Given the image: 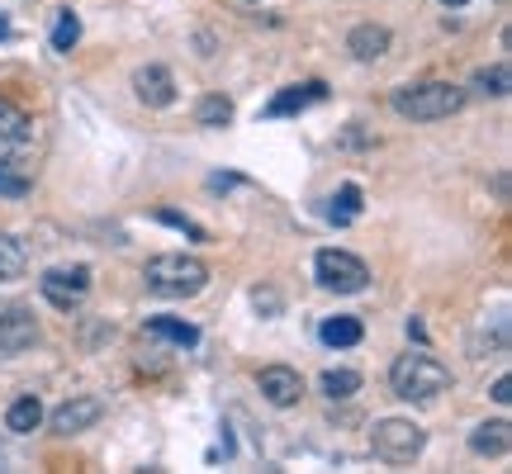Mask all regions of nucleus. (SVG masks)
<instances>
[{"label": "nucleus", "mask_w": 512, "mask_h": 474, "mask_svg": "<svg viewBox=\"0 0 512 474\" xmlns=\"http://www.w3.org/2000/svg\"><path fill=\"white\" fill-rule=\"evenodd\" d=\"M470 91L465 86H451V81H422V86H403L394 91V114L399 119H413V124H437V119H451V114L465 110Z\"/></svg>", "instance_id": "f257e3e1"}, {"label": "nucleus", "mask_w": 512, "mask_h": 474, "mask_svg": "<svg viewBox=\"0 0 512 474\" xmlns=\"http://www.w3.org/2000/svg\"><path fill=\"white\" fill-rule=\"evenodd\" d=\"M143 285L152 294H162V299H195L209 285V266L200 256H185V252L152 256L143 266Z\"/></svg>", "instance_id": "f03ea898"}, {"label": "nucleus", "mask_w": 512, "mask_h": 474, "mask_svg": "<svg viewBox=\"0 0 512 474\" xmlns=\"http://www.w3.org/2000/svg\"><path fill=\"white\" fill-rule=\"evenodd\" d=\"M446 384H451V370L427 351H408L389 365V389L408 403H432L437 394H446Z\"/></svg>", "instance_id": "7ed1b4c3"}, {"label": "nucleus", "mask_w": 512, "mask_h": 474, "mask_svg": "<svg viewBox=\"0 0 512 474\" xmlns=\"http://www.w3.org/2000/svg\"><path fill=\"white\" fill-rule=\"evenodd\" d=\"M422 446H427V432L408 418H384V422H375V432H370V451H375L384 465H413V460L422 456Z\"/></svg>", "instance_id": "20e7f679"}, {"label": "nucleus", "mask_w": 512, "mask_h": 474, "mask_svg": "<svg viewBox=\"0 0 512 474\" xmlns=\"http://www.w3.org/2000/svg\"><path fill=\"white\" fill-rule=\"evenodd\" d=\"M313 275H318V285L332 294H361L370 285L366 261L342 252V247H323V252L313 256Z\"/></svg>", "instance_id": "39448f33"}, {"label": "nucleus", "mask_w": 512, "mask_h": 474, "mask_svg": "<svg viewBox=\"0 0 512 474\" xmlns=\"http://www.w3.org/2000/svg\"><path fill=\"white\" fill-rule=\"evenodd\" d=\"M38 290H43V299L53 309H76L91 294V266H57V271L38 280Z\"/></svg>", "instance_id": "423d86ee"}, {"label": "nucleus", "mask_w": 512, "mask_h": 474, "mask_svg": "<svg viewBox=\"0 0 512 474\" xmlns=\"http://www.w3.org/2000/svg\"><path fill=\"white\" fill-rule=\"evenodd\" d=\"M256 389H261V399L275 403V408H294V403L304 399V375L290 370V365H266V370L256 375Z\"/></svg>", "instance_id": "0eeeda50"}, {"label": "nucleus", "mask_w": 512, "mask_h": 474, "mask_svg": "<svg viewBox=\"0 0 512 474\" xmlns=\"http://www.w3.org/2000/svg\"><path fill=\"white\" fill-rule=\"evenodd\" d=\"M100 413H105V403H100V399H91V394H76V399H67L53 413V432H57V437H76V432L95 427V422H100Z\"/></svg>", "instance_id": "6e6552de"}, {"label": "nucleus", "mask_w": 512, "mask_h": 474, "mask_svg": "<svg viewBox=\"0 0 512 474\" xmlns=\"http://www.w3.org/2000/svg\"><path fill=\"white\" fill-rule=\"evenodd\" d=\"M133 91H138V100H143L147 110H166V105L176 100V76L152 62V67H138V72H133Z\"/></svg>", "instance_id": "1a4fd4ad"}, {"label": "nucleus", "mask_w": 512, "mask_h": 474, "mask_svg": "<svg viewBox=\"0 0 512 474\" xmlns=\"http://www.w3.org/2000/svg\"><path fill=\"white\" fill-rule=\"evenodd\" d=\"M38 342V323L29 309H5L0 313V356H19L24 347Z\"/></svg>", "instance_id": "9d476101"}, {"label": "nucleus", "mask_w": 512, "mask_h": 474, "mask_svg": "<svg viewBox=\"0 0 512 474\" xmlns=\"http://www.w3.org/2000/svg\"><path fill=\"white\" fill-rule=\"evenodd\" d=\"M318 100H328V86H323V81H299V86H285V91L266 105V119H290V114L309 110V105H318Z\"/></svg>", "instance_id": "9b49d317"}, {"label": "nucleus", "mask_w": 512, "mask_h": 474, "mask_svg": "<svg viewBox=\"0 0 512 474\" xmlns=\"http://www.w3.org/2000/svg\"><path fill=\"white\" fill-rule=\"evenodd\" d=\"M347 53L356 57V62H375V57L389 53V29H380V24H356L347 34Z\"/></svg>", "instance_id": "f8f14e48"}, {"label": "nucleus", "mask_w": 512, "mask_h": 474, "mask_svg": "<svg viewBox=\"0 0 512 474\" xmlns=\"http://www.w3.org/2000/svg\"><path fill=\"white\" fill-rule=\"evenodd\" d=\"M29 133H34L29 114L19 110V105H10V100H0V152H19V147L29 143Z\"/></svg>", "instance_id": "ddd939ff"}, {"label": "nucleus", "mask_w": 512, "mask_h": 474, "mask_svg": "<svg viewBox=\"0 0 512 474\" xmlns=\"http://www.w3.org/2000/svg\"><path fill=\"white\" fill-rule=\"evenodd\" d=\"M508 446H512V427L503 418L498 422H479L475 432H470V451L475 456H508Z\"/></svg>", "instance_id": "4468645a"}, {"label": "nucleus", "mask_w": 512, "mask_h": 474, "mask_svg": "<svg viewBox=\"0 0 512 474\" xmlns=\"http://www.w3.org/2000/svg\"><path fill=\"white\" fill-rule=\"evenodd\" d=\"M318 337H323L328 347H356V342L366 337V328H361V318H347V313H337V318H323Z\"/></svg>", "instance_id": "2eb2a0df"}, {"label": "nucleus", "mask_w": 512, "mask_h": 474, "mask_svg": "<svg viewBox=\"0 0 512 474\" xmlns=\"http://www.w3.org/2000/svg\"><path fill=\"white\" fill-rule=\"evenodd\" d=\"M38 422H43V403L34 394H24V399H15L5 408V427L10 432H38Z\"/></svg>", "instance_id": "dca6fc26"}, {"label": "nucleus", "mask_w": 512, "mask_h": 474, "mask_svg": "<svg viewBox=\"0 0 512 474\" xmlns=\"http://www.w3.org/2000/svg\"><path fill=\"white\" fill-rule=\"evenodd\" d=\"M147 332L176 342V347H195V342H200V328H195V323H181V318H147Z\"/></svg>", "instance_id": "f3484780"}, {"label": "nucleus", "mask_w": 512, "mask_h": 474, "mask_svg": "<svg viewBox=\"0 0 512 474\" xmlns=\"http://www.w3.org/2000/svg\"><path fill=\"white\" fill-rule=\"evenodd\" d=\"M24 275V247L10 233H0V285H10Z\"/></svg>", "instance_id": "a211bd4d"}, {"label": "nucleus", "mask_w": 512, "mask_h": 474, "mask_svg": "<svg viewBox=\"0 0 512 474\" xmlns=\"http://www.w3.org/2000/svg\"><path fill=\"white\" fill-rule=\"evenodd\" d=\"M318 389H323L332 403H337V399H351V394L361 389V375H356V370H328V375L318 380Z\"/></svg>", "instance_id": "6ab92c4d"}, {"label": "nucleus", "mask_w": 512, "mask_h": 474, "mask_svg": "<svg viewBox=\"0 0 512 474\" xmlns=\"http://www.w3.org/2000/svg\"><path fill=\"white\" fill-rule=\"evenodd\" d=\"M195 119H200L204 128H223L228 119H233V100H228V95H204Z\"/></svg>", "instance_id": "aec40b11"}, {"label": "nucleus", "mask_w": 512, "mask_h": 474, "mask_svg": "<svg viewBox=\"0 0 512 474\" xmlns=\"http://www.w3.org/2000/svg\"><path fill=\"white\" fill-rule=\"evenodd\" d=\"M76 38H81V19H76L72 10H62V15H57V24H53V48H57V53H72Z\"/></svg>", "instance_id": "412c9836"}, {"label": "nucleus", "mask_w": 512, "mask_h": 474, "mask_svg": "<svg viewBox=\"0 0 512 474\" xmlns=\"http://www.w3.org/2000/svg\"><path fill=\"white\" fill-rule=\"evenodd\" d=\"M475 95H494V100H503L508 95V67L498 62V67H484V72L475 76Z\"/></svg>", "instance_id": "4be33fe9"}, {"label": "nucleus", "mask_w": 512, "mask_h": 474, "mask_svg": "<svg viewBox=\"0 0 512 474\" xmlns=\"http://www.w3.org/2000/svg\"><path fill=\"white\" fill-rule=\"evenodd\" d=\"M361 214V185H342V195L332 200V219L337 223H351Z\"/></svg>", "instance_id": "5701e85b"}, {"label": "nucleus", "mask_w": 512, "mask_h": 474, "mask_svg": "<svg viewBox=\"0 0 512 474\" xmlns=\"http://www.w3.org/2000/svg\"><path fill=\"white\" fill-rule=\"evenodd\" d=\"M0 195H10V200H19V195H29V176H15L10 166L0 162Z\"/></svg>", "instance_id": "b1692460"}, {"label": "nucleus", "mask_w": 512, "mask_h": 474, "mask_svg": "<svg viewBox=\"0 0 512 474\" xmlns=\"http://www.w3.org/2000/svg\"><path fill=\"white\" fill-rule=\"evenodd\" d=\"M157 219H162V223H171V228H181V233H190V237H204L200 228H195V223H190V219H181V214H171V209H162Z\"/></svg>", "instance_id": "393cba45"}, {"label": "nucleus", "mask_w": 512, "mask_h": 474, "mask_svg": "<svg viewBox=\"0 0 512 474\" xmlns=\"http://www.w3.org/2000/svg\"><path fill=\"white\" fill-rule=\"evenodd\" d=\"M494 399L498 403H512V380H508V375H498V380H494Z\"/></svg>", "instance_id": "a878e982"}, {"label": "nucleus", "mask_w": 512, "mask_h": 474, "mask_svg": "<svg viewBox=\"0 0 512 474\" xmlns=\"http://www.w3.org/2000/svg\"><path fill=\"white\" fill-rule=\"evenodd\" d=\"M441 5H451V10H460V5H470V0H441Z\"/></svg>", "instance_id": "bb28decb"}, {"label": "nucleus", "mask_w": 512, "mask_h": 474, "mask_svg": "<svg viewBox=\"0 0 512 474\" xmlns=\"http://www.w3.org/2000/svg\"><path fill=\"white\" fill-rule=\"evenodd\" d=\"M0 38H10V24H5V19H0Z\"/></svg>", "instance_id": "cd10ccee"}]
</instances>
